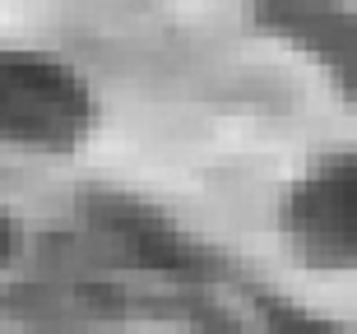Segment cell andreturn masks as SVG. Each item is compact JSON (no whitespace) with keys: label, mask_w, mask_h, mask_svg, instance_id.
<instances>
[{"label":"cell","mask_w":357,"mask_h":334,"mask_svg":"<svg viewBox=\"0 0 357 334\" xmlns=\"http://www.w3.org/2000/svg\"><path fill=\"white\" fill-rule=\"evenodd\" d=\"M93 126L84 79L38 52H0V139L28 149H70Z\"/></svg>","instance_id":"1"},{"label":"cell","mask_w":357,"mask_h":334,"mask_svg":"<svg viewBox=\"0 0 357 334\" xmlns=\"http://www.w3.org/2000/svg\"><path fill=\"white\" fill-rule=\"evenodd\" d=\"M288 227L306 255L348 265L353 260V162L339 158L306 176L288 200Z\"/></svg>","instance_id":"2"},{"label":"cell","mask_w":357,"mask_h":334,"mask_svg":"<svg viewBox=\"0 0 357 334\" xmlns=\"http://www.w3.org/2000/svg\"><path fill=\"white\" fill-rule=\"evenodd\" d=\"M98 214H102V223L112 227V232H116V237L126 241V246H130L144 265L185 269V246H181V237H176L162 218H153L149 209H139V204H130V200H107Z\"/></svg>","instance_id":"3"},{"label":"cell","mask_w":357,"mask_h":334,"mask_svg":"<svg viewBox=\"0 0 357 334\" xmlns=\"http://www.w3.org/2000/svg\"><path fill=\"white\" fill-rule=\"evenodd\" d=\"M269 19H274L288 38L311 42L330 66L348 70V47H353V28L339 10H325V5H306V0H274L269 5Z\"/></svg>","instance_id":"4"},{"label":"cell","mask_w":357,"mask_h":334,"mask_svg":"<svg viewBox=\"0 0 357 334\" xmlns=\"http://www.w3.org/2000/svg\"><path fill=\"white\" fill-rule=\"evenodd\" d=\"M5 255H10V218L0 214V260H5Z\"/></svg>","instance_id":"5"}]
</instances>
